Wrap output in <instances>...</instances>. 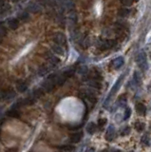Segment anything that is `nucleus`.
Listing matches in <instances>:
<instances>
[{
    "label": "nucleus",
    "mask_w": 151,
    "mask_h": 152,
    "mask_svg": "<svg viewBox=\"0 0 151 152\" xmlns=\"http://www.w3.org/2000/svg\"><path fill=\"white\" fill-rule=\"evenodd\" d=\"M133 79H134V81H135V83L137 84V85H139V84L141 83V80H142V78H141V75H140V73H139L138 71H135V72H134Z\"/></svg>",
    "instance_id": "21"
},
{
    "label": "nucleus",
    "mask_w": 151,
    "mask_h": 152,
    "mask_svg": "<svg viewBox=\"0 0 151 152\" xmlns=\"http://www.w3.org/2000/svg\"><path fill=\"white\" fill-rule=\"evenodd\" d=\"M96 130H97L96 125H95V124L92 123V122L89 123V125L86 126V131H87V133L90 134V135H92V134H94L95 132H96Z\"/></svg>",
    "instance_id": "12"
},
{
    "label": "nucleus",
    "mask_w": 151,
    "mask_h": 152,
    "mask_svg": "<svg viewBox=\"0 0 151 152\" xmlns=\"http://www.w3.org/2000/svg\"><path fill=\"white\" fill-rule=\"evenodd\" d=\"M85 152H94V148H93V147H89V148L86 149Z\"/></svg>",
    "instance_id": "32"
},
{
    "label": "nucleus",
    "mask_w": 151,
    "mask_h": 152,
    "mask_svg": "<svg viewBox=\"0 0 151 152\" xmlns=\"http://www.w3.org/2000/svg\"><path fill=\"white\" fill-rule=\"evenodd\" d=\"M2 37H3V36H2V35H1V34H0V41H1V39H2Z\"/></svg>",
    "instance_id": "34"
},
{
    "label": "nucleus",
    "mask_w": 151,
    "mask_h": 152,
    "mask_svg": "<svg viewBox=\"0 0 151 152\" xmlns=\"http://www.w3.org/2000/svg\"><path fill=\"white\" fill-rule=\"evenodd\" d=\"M83 138V132L82 131H78V132H75L70 136V142L72 143H77L82 140Z\"/></svg>",
    "instance_id": "7"
},
{
    "label": "nucleus",
    "mask_w": 151,
    "mask_h": 152,
    "mask_svg": "<svg viewBox=\"0 0 151 152\" xmlns=\"http://www.w3.org/2000/svg\"><path fill=\"white\" fill-rule=\"evenodd\" d=\"M135 109H136V111H137V113L139 115H145L146 113V107L144 105V104H142V103H138L136 107H135Z\"/></svg>",
    "instance_id": "9"
},
{
    "label": "nucleus",
    "mask_w": 151,
    "mask_h": 152,
    "mask_svg": "<svg viewBox=\"0 0 151 152\" xmlns=\"http://www.w3.org/2000/svg\"><path fill=\"white\" fill-rule=\"evenodd\" d=\"M49 61L52 64V65H57V64L60 62V59H59L58 57H56V56H54V55H50Z\"/></svg>",
    "instance_id": "20"
},
{
    "label": "nucleus",
    "mask_w": 151,
    "mask_h": 152,
    "mask_svg": "<svg viewBox=\"0 0 151 152\" xmlns=\"http://www.w3.org/2000/svg\"><path fill=\"white\" fill-rule=\"evenodd\" d=\"M51 50H52V51L54 53H56L58 55H64L65 54V50L64 49H63V47L58 45V44H53L52 46H51Z\"/></svg>",
    "instance_id": "8"
},
{
    "label": "nucleus",
    "mask_w": 151,
    "mask_h": 152,
    "mask_svg": "<svg viewBox=\"0 0 151 152\" xmlns=\"http://www.w3.org/2000/svg\"><path fill=\"white\" fill-rule=\"evenodd\" d=\"M47 70H47L46 67H42L40 70H39V71H38V73H39V75L40 76H44L45 74H47Z\"/></svg>",
    "instance_id": "28"
},
{
    "label": "nucleus",
    "mask_w": 151,
    "mask_h": 152,
    "mask_svg": "<svg viewBox=\"0 0 151 152\" xmlns=\"http://www.w3.org/2000/svg\"><path fill=\"white\" fill-rule=\"evenodd\" d=\"M0 135H1V129H0Z\"/></svg>",
    "instance_id": "35"
},
{
    "label": "nucleus",
    "mask_w": 151,
    "mask_h": 152,
    "mask_svg": "<svg viewBox=\"0 0 151 152\" xmlns=\"http://www.w3.org/2000/svg\"><path fill=\"white\" fill-rule=\"evenodd\" d=\"M28 11H29L30 13H38V11H41V7L36 3H31L29 5V7H28Z\"/></svg>",
    "instance_id": "11"
},
{
    "label": "nucleus",
    "mask_w": 151,
    "mask_h": 152,
    "mask_svg": "<svg viewBox=\"0 0 151 152\" xmlns=\"http://www.w3.org/2000/svg\"><path fill=\"white\" fill-rule=\"evenodd\" d=\"M129 13H130V10L128 9V8H123V9H120L118 11V14L120 15L122 17H126L129 15Z\"/></svg>",
    "instance_id": "17"
},
{
    "label": "nucleus",
    "mask_w": 151,
    "mask_h": 152,
    "mask_svg": "<svg viewBox=\"0 0 151 152\" xmlns=\"http://www.w3.org/2000/svg\"><path fill=\"white\" fill-rule=\"evenodd\" d=\"M115 137V127L114 126L112 125H110L108 126V130H106V141H112V140L114 139Z\"/></svg>",
    "instance_id": "6"
},
{
    "label": "nucleus",
    "mask_w": 151,
    "mask_h": 152,
    "mask_svg": "<svg viewBox=\"0 0 151 152\" xmlns=\"http://www.w3.org/2000/svg\"><path fill=\"white\" fill-rule=\"evenodd\" d=\"M115 152H120V151H115Z\"/></svg>",
    "instance_id": "36"
},
{
    "label": "nucleus",
    "mask_w": 151,
    "mask_h": 152,
    "mask_svg": "<svg viewBox=\"0 0 151 152\" xmlns=\"http://www.w3.org/2000/svg\"><path fill=\"white\" fill-rule=\"evenodd\" d=\"M134 127H135V129H136L137 131H139V132H142V131L145 129V123L137 121L136 123L134 124Z\"/></svg>",
    "instance_id": "16"
},
{
    "label": "nucleus",
    "mask_w": 151,
    "mask_h": 152,
    "mask_svg": "<svg viewBox=\"0 0 151 152\" xmlns=\"http://www.w3.org/2000/svg\"><path fill=\"white\" fill-rule=\"evenodd\" d=\"M14 96H15V92H14L13 90H11V89L7 90V91H5V92H3V94H2V97L5 100L11 99V98H13Z\"/></svg>",
    "instance_id": "14"
},
{
    "label": "nucleus",
    "mask_w": 151,
    "mask_h": 152,
    "mask_svg": "<svg viewBox=\"0 0 151 152\" xmlns=\"http://www.w3.org/2000/svg\"><path fill=\"white\" fill-rule=\"evenodd\" d=\"M131 115V109L129 107H126L125 110V115H124V120H128Z\"/></svg>",
    "instance_id": "24"
},
{
    "label": "nucleus",
    "mask_w": 151,
    "mask_h": 152,
    "mask_svg": "<svg viewBox=\"0 0 151 152\" xmlns=\"http://www.w3.org/2000/svg\"><path fill=\"white\" fill-rule=\"evenodd\" d=\"M58 148L63 151H72L74 149V146H69V145H65V146H59Z\"/></svg>",
    "instance_id": "19"
},
{
    "label": "nucleus",
    "mask_w": 151,
    "mask_h": 152,
    "mask_svg": "<svg viewBox=\"0 0 151 152\" xmlns=\"http://www.w3.org/2000/svg\"><path fill=\"white\" fill-rule=\"evenodd\" d=\"M28 17H29V14H28L27 13H25V11H22V13H19V18H20L21 20H25Z\"/></svg>",
    "instance_id": "29"
},
{
    "label": "nucleus",
    "mask_w": 151,
    "mask_h": 152,
    "mask_svg": "<svg viewBox=\"0 0 151 152\" xmlns=\"http://www.w3.org/2000/svg\"><path fill=\"white\" fill-rule=\"evenodd\" d=\"M106 124V119H99L98 120V126L100 127H103Z\"/></svg>",
    "instance_id": "30"
},
{
    "label": "nucleus",
    "mask_w": 151,
    "mask_h": 152,
    "mask_svg": "<svg viewBox=\"0 0 151 152\" xmlns=\"http://www.w3.org/2000/svg\"><path fill=\"white\" fill-rule=\"evenodd\" d=\"M150 56H151V53H150Z\"/></svg>",
    "instance_id": "37"
},
{
    "label": "nucleus",
    "mask_w": 151,
    "mask_h": 152,
    "mask_svg": "<svg viewBox=\"0 0 151 152\" xmlns=\"http://www.w3.org/2000/svg\"><path fill=\"white\" fill-rule=\"evenodd\" d=\"M11 1H13V2H17V1H19V0H11Z\"/></svg>",
    "instance_id": "33"
},
{
    "label": "nucleus",
    "mask_w": 151,
    "mask_h": 152,
    "mask_svg": "<svg viewBox=\"0 0 151 152\" xmlns=\"http://www.w3.org/2000/svg\"><path fill=\"white\" fill-rule=\"evenodd\" d=\"M141 142L142 143H145V146H148L149 145V138H148V136L147 135H144V136H142Z\"/></svg>",
    "instance_id": "25"
},
{
    "label": "nucleus",
    "mask_w": 151,
    "mask_h": 152,
    "mask_svg": "<svg viewBox=\"0 0 151 152\" xmlns=\"http://www.w3.org/2000/svg\"><path fill=\"white\" fill-rule=\"evenodd\" d=\"M8 26H9V28L11 30H16L18 26H19V21H18V19L16 18H11L10 19L9 21H8Z\"/></svg>",
    "instance_id": "10"
},
{
    "label": "nucleus",
    "mask_w": 151,
    "mask_h": 152,
    "mask_svg": "<svg viewBox=\"0 0 151 152\" xmlns=\"http://www.w3.org/2000/svg\"><path fill=\"white\" fill-rule=\"evenodd\" d=\"M115 45V42L113 40H102L101 42H99V44L97 45L98 49L100 50H106L111 49L113 46Z\"/></svg>",
    "instance_id": "3"
},
{
    "label": "nucleus",
    "mask_w": 151,
    "mask_h": 152,
    "mask_svg": "<svg viewBox=\"0 0 151 152\" xmlns=\"http://www.w3.org/2000/svg\"><path fill=\"white\" fill-rule=\"evenodd\" d=\"M53 41L55 44H58L60 46H67V37L63 33H56L53 36Z\"/></svg>",
    "instance_id": "4"
},
{
    "label": "nucleus",
    "mask_w": 151,
    "mask_h": 152,
    "mask_svg": "<svg viewBox=\"0 0 151 152\" xmlns=\"http://www.w3.org/2000/svg\"><path fill=\"white\" fill-rule=\"evenodd\" d=\"M121 136H126L130 134V127L129 126H125L121 130Z\"/></svg>",
    "instance_id": "22"
},
{
    "label": "nucleus",
    "mask_w": 151,
    "mask_h": 152,
    "mask_svg": "<svg viewBox=\"0 0 151 152\" xmlns=\"http://www.w3.org/2000/svg\"><path fill=\"white\" fill-rule=\"evenodd\" d=\"M136 61H137L138 66L140 67L142 70H147V56H146V53L145 51H141V53L137 55Z\"/></svg>",
    "instance_id": "2"
},
{
    "label": "nucleus",
    "mask_w": 151,
    "mask_h": 152,
    "mask_svg": "<svg viewBox=\"0 0 151 152\" xmlns=\"http://www.w3.org/2000/svg\"><path fill=\"white\" fill-rule=\"evenodd\" d=\"M111 64H112V67H114L115 70L120 69V67L125 64V59H124V57H123V56L116 57L115 59L112 60V62H111Z\"/></svg>",
    "instance_id": "5"
},
{
    "label": "nucleus",
    "mask_w": 151,
    "mask_h": 152,
    "mask_svg": "<svg viewBox=\"0 0 151 152\" xmlns=\"http://www.w3.org/2000/svg\"><path fill=\"white\" fill-rule=\"evenodd\" d=\"M44 94L43 92V89H36L34 91H33V95H34V97H40V96H42Z\"/></svg>",
    "instance_id": "23"
},
{
    "label": "nucleus",
    "mask_w": 151,
    "mask_h": 152,
    "mask_svg": "<svg viewBox=\"0 0 151 152\" xmlns=\"http://www.w3.org/2000/svg\"><path fill=\"white\" fill-rule=\"evenodd\" d=\"M7 115L10 116V117H13V118H19L20 117V113L16 109H11V110H9L7 112Z\"/></svg>",
    "instance_id": "15"
},
{
    "label": "nucleus",
    "mask_w": 151,
    "mask_h": 152,
    "mask_svg": "<svg viewBox=\"0 0 151 152\" xmlns=\"http://www.w3.org/2000/svg\"><path fill=\"white\" fill-rule=\"evenodd\" d=\"M87 71V69L86 67H82L80 70H79V72H80L81 74H86Z\"/></svg>",
    "instance_id": "31"
},
{
    "label": "nucleus",
    "mask_w": 151,
    "mask_h": 152,
    "mask_svg": "<svg viewBox=\"0 0 151 152\" xmlns=\"http://www.w3.org/2000/svg\"><path fill=\"white\" fill-rule=\"evenodd\" d=\"M16 89L19 91V92H25V91L28 89V85L25 82L19 81L16 84Z\"/></svg>",
    "instance_id": "13"
},
{
    "label": "nucleus",
    "mask_w": 151,
    "mask_h": 152,
    "mask_svg": "<svg viewBox=\"0 0 151 152\" xmlns=\"http://www.w3.org/2000/svg\"><path fill=\"white\" fill-rule=\"evenodd\" d=\"M22 102V105H27V106H30V105H33V104H34L35 102V99L33 98V97H28L26 99H24Z\"/></svg>",
    "instance_id": "18"
},
{
    "label": "nucleus",
    "mask_w": 151,
    "mask_h": 152,
    "mask_svg": "<svg viewBox=\"0 0 151 152\" xmlns=\"http://www.w3.org/2000/svg\"><path fill=\"white\" fill-rule=\"evenodd\" d=\"M69 22L72 23V24L76 23V14H75L74 13H71L69 14Z\"/></svg>",
    "instance_id": "27"
},
{
    "label": "nucleus",
    "mask_w": 151,
    "mask_h": 152,
    "mask_svg": "<svg viewBox=\"0 0 151 152\" xmlns=\"http://www.w3.org/2000/svg\"><path fill=\"white\" fill-rule=\"evenodd\" d=\"M73 73H74V70H73V69H69V70H67L65 71V72H64V75L67 78V77H70V76H72Z\"/></svg>",
    "instance_id": "26"
},
{
    "label": "nucleus",
    "mask_w": 151,
    "mask_h": 152,
    "mask_svg": "<svg viewBox=\"0 0 151 152\" xmlns=\"http://www.w3.org/2000/svg\"><path fill=\"white\" fill-rule=\"evenodd\" d=\"M125 75V73H123V74L120 76V78H119V79L117 80V81H116V83L114 84V86L112 87V89H111V91L109 92V94H108V98H106V102H105V107H108V102L110 101V99L112 98V96H113L115 93L117 92L119 89H120L121 84H122V81H123V80H124Z\"/></svg>",
    "instance_id": "1"
}]
</instances>
